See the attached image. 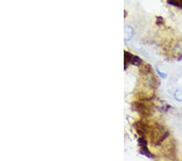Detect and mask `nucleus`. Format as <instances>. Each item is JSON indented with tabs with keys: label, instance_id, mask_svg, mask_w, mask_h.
<instances>
[{
	"label": "nucleus",
	"instance_id": "1",
	"mask_svg": "<svg viewBox=\"0 0 182 161\" xmlns=\"http://www.w3.org/2000/svg\"><path fill=\"white\" fill-rule=\"evenodd\" d=\"M125 66L127 65L128 63H131V64H134V65H139L140 63H142V60L136 55H133L127 52V51H125Z\"/></svg>",
	"mask_w": 182,
	"mask_h": 161
},
{
	"label": "nucleus",
	"instance_id": "2",
	"mask_svg": "<svg viewBox=\"0 0 182 161\" xmlns=\"http://www.w3.org/2000/svg\"><path fill=\"white\" fill-rule=\"evenodd\" d=\"M133 35H134V31H133V27L126 25L125 27V40L126 42L129 41L133 38Z\"/></svg>",
	"mask_w": 182,
	"mask_h": 161
},
{
	"label": "nucleus",
	"instance_id": "3",
	"mask_svg": "<svg viewBox=\"0 0 182 161\" xmlns=\"http://www.w3.org/2000/svg\"><path fill=\"white\" fill-rule=\"evenodd\" d=\"M174 97H175L176 100H177L179 102H182V88H179L176 90L175 94H174Z\"/></svg>",
	"mask_w": 182,
	"mask_h": 161
},
{
	"label": "nucleus",
	"instance_id": "4",
	"mask_svg": "<svg viewBox=\"0 0 182 161\" xmlns=\"http://www.w3.org/2000/svg\"><path fill=\"white\" fill-rule=\"evenodd\" d=\"M168 3L177 7L179 8H182V0H169L168 1Z\"/></svg>",
	"mask_w": 182,
	"mask_h": 161
},
{
	"label": "nucleus",
	"instance_id": "5",
	"mask_svg": "<svg viewBox=\"0 0 182 161\" xmlns=\"http://www.w3.org/2000/svg\"><path fill=\"white\" fill-rule=\"evenodd\" d=\"M157 73H158V74L160 75V78H163V79H165V78H167V74L164 73H162V72L160 71V69H157Z\"/></svg>",
	"mask_w": 182,
	"mask_h": 161
}]
</instances>
